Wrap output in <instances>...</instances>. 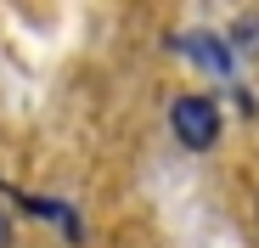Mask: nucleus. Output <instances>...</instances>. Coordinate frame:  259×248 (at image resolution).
<instances>
[{"label": "nucleus", "instance_id": "f257e3e1", "mask_svg": "<svg viewBox=\"0 0 259 248\" xmlns=\"http://www.w3.org/2000/svg\"><path fill=\"white\" fill-rule=\"evenodd\" d=\"M169 130L181 136V147L208 152L214 141H220V107H214V96H181L175 107H169Z\"/></svg>", "mask_w": 259, "mask_h": 248}, {"label": "nucleus", "instance_id": "7ed1b4c3", "mask_svg": "<svg viewBox=\"0 0 259 248\" xmlns=\"http://www.w3.org/2000/svg\"><path fill=\"white\" fill-rule=\"evenodd\" d=\"M237 46H242L248 57H259V17H242V28H237Z\"/></svg>", "mask_w": 259, "mask_h": 248}, {"label": "nucleus", "instance_id": "20e7f679", "mask_svg": "<svg viewBox=\"0 0 259 248\" xmlns=\"http://www.w3.org/2000/svg\"><path fill=\"white\" fill-rule=\"evenodd\" d=\"M6 242H12V220H6V215H0V248H6Z\"/></svg>", "mask_w": 259, "mask_h": 248}, {"label": "nucleus", "instance_id": "f03ea898", "mask_svg": "<svg viewBox=\"0 0 259 248\" xmlns=\"http://www.w3.org/2000/svg\"><path fill=\"white\" fill-rule=\"evenodd\" d=\"M186 51H197V62H203L208 73H226V79H231V68H237V46H226V39H214V34H203V28L186 34Z\"/></svg>", "mask_w": 259, "mask_h": 248}]
</instances>
